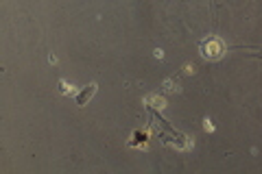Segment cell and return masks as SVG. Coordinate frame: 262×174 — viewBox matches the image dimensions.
<instances>
[{
	"mask_svg": "<svg viewBox=\"0 0 262 174\" xmlns=\"http://www.w3.org/2000/svg\"><path fill=\"white\" fill-rule=\"evenodd\" d=\"M201 53L206 59H219V57L223 55V44H221L216 37H210L201 44Z\"/></svg>",
	"mask_w": 262,
	"mask_h": 174,
	"instance_id": "cell-1",
	"label": "cell"
},
{
	"mask_svg": "<svg viewBox=\"0 0 262 174\" xmlns=\"http://www.w3.org/2000/svg\"><path fill=\"white\" fill-rule=\"evenodd\" d=\"M94 92H96V83H92V85H90L88 89H83V92H81V94L77 96V105H81V107H83V105L90 101V98L94 96Z\"/></svg>",
	"mask_w": 262,
	"mask_h": 174,
	"instance_id": "cell-2",
	"label": "cell"
},
{
	"mask_svg": "<svg viewBox=\"0 0 262 174\" xmlns=\"http://www.w3.org/2000/svg\"><path fill=\"white\" fill-rule=\"evenodd\" d=\"M59 85H61V92H63V94H75V89H68L66 81H59Z\"/></svg>",
	"mask_w": 262,
	"mask_h": 174,
	"instance_id": "cell-3",
	"label": "cell"
},
{
	"mask_svg": "<svg viewBox=\"0 0 262 174\" xmlns=\"http://www.w3.org/2000/svg\"><path fill=\"white\" fill-rule=\"evenodd\" d=\"M206 131H214V124H212L210 120H206Z\"/></svg>",
	"mask_w": 262,
	"mask_h": 174,
	"instance_id": "cell-4",
	"label": "cell"
}]
</instances>
